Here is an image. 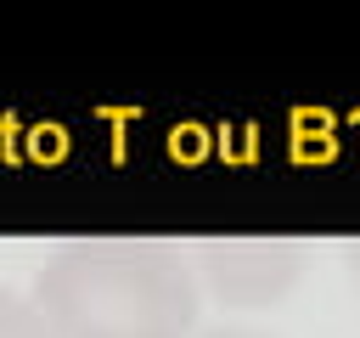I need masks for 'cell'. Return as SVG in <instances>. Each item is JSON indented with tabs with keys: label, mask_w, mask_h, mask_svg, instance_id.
Returning <instances> with one entry per match:
<instances>
[{
	"label": "cell",
	"mask_w": 360,
	"mask_h": 338,
	"mask_svg": "<svg viewBox=\"0 0 360 338\" xmlns=\"http://www.w3.org/2000/svg\"><path fill=\"white\" fill-rule=\"evenodd\" d=\"M56 338H191L197 270L158 237H73L45 254L28 287Z\"/></svg>",
	"instance_id": "obj_1"
},
{
	"label": "cell",
	"mask_w": 360,
	"mask_h": 338,
	"mask_svg": "<svg viewBox=\"0 0 360 338\" xmlns=\"http://www.w3.org/2000/svg\"><path fill=\"white\" fill-rule=\"evenodd\" d=\"M304 265H309V248L298 237H281V231H259V237H197L191 242L197 287H208L231 310H264V304L287 299L304 282Z\"/></svg>",
	"instance_id": "obj_2"
},
{
	"label": "cell",
	"mask_w": 360,
	"mask_h": 338,
	"mask_svg": "<svg viewBox=\"0 0 360 338\" xmlns=\"http://www.w3.org/2000/svg\"><path fill=\"white\" fill-rule=\"evenodd\" d=\"M197 338H270L259 327H214V332H197Z\"/></svg>",
	"instance_id": "obj_5"
},
{
	"label": "cell",
	"mask_w": 360,
	"mask_h": 338,
	"mask_svg": "<svg viewBox=\"0 0 360 338\" xmlns=\"http://www.w3.org/2000/svg\"><path fill=\"white\" fill-rule=\"evenodd\" d=\"M338 254H343V270H349V282L360 287V237H343V248H338Z\"/></svg>",
	"instance_id": "obj_4"
},
{
	"label": "cell",
	"mask_w": 360,
	"mask_h": 338,
	"mask_svg": "<svg viewBox=\"0 0 360 338\" xmlns=\"http://www.w3.org/2000/svg\"><path fill=\"white\" fill-rule=\"evenodd\" d=\"M0 338H56V332L45 327V315L34 310L28 293H17V287L0 282Z\"/></svg>",
	"instance_id": "obj_3"
}]
</instances>
